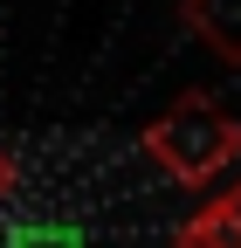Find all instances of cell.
Wrapping results in <instances>:
<instances>
[{"mask_svg":"<svg viewBox=\"0 0 241 248\" xmlns=\"http://www.w3.org/2000/svg\"><path fill=\"white\" fill-rule=\"evenodd\" d=\"M179 28L227 69H241V0H179Z\"/></svg>","mask_w":241,"mask_h":248,"instance_id":"obj_3","label":"cell"},{"mask_svg":"<svg viewBox=\"0 0 241 248\" xmlns=\"http://www.w3.org/2000/svg\"><path fill=\"white\" fill-rule=\"evenodd\" d=\"M172 248H241V172L172 228Z\"/></svg>","mask_w":241,"mask_h":248,"instance_id":"obj_2","label":"cell"},{"mask_svg":"<svg viewBox=\"0 0 241 248\" xmlns=\"http://www.w3.org/2000/svg\"><path fill=\"white\" fill-rule=\"evenodd\" d=\"M14 193H21V159H14L7 145H0V207H7Z\"/></svg>","mask_w":241,"mask_h":248,"instance_id":"obj_4","label":"cell"},{"mask_svg":"<svg viewBox=\"0 0 241 248\" xmlns=\"http://www.w3.org/2000/svg\"><path fill=\"white\" fill-rule=\"evenodd\" d=\"M138 152L186 193H221L227 172H241V117L207 90H186L138 131Z\"/></svg>","mask_w":241,"mask_h":248,"instance_id":"obj_1","label":"cell"}]
</instances>
